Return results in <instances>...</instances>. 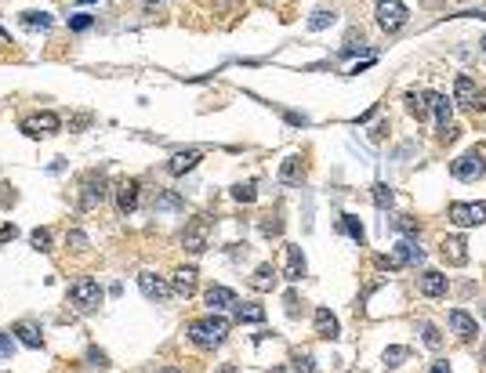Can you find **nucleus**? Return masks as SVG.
Instances as JSON below:
<instances>
[{"instance_id":"obj_1","label":"nucleus","mask_w":486,"mask_h":373,"mask_svg":"<svg viewBox=\"0 0 486 373\" xmlns=\"http://www.w3.org/2000/svg\"><path fill=\"white\" fill-rule=\"evenodd\" d=\"M185 333H189V340L196 348H218L221 340L229 337V319H221L218 312H210L203 319H192L185 327Z\"/></svg>"},{"instance_id":"obj_2","label":"nucleus","mask_w":486,"mask_h":373,"mask_svg":"<svg viewBox=\"0 0 486 373\" xmlns=\"http://www.w3.org/2000/svg\"><path fill=\"white\" fill-rule=\"evenodd\" d=\"M106 290L99 286V279H91V275H80V279L69 286V304L76 312H94V308L102 304Z\"/></svg>"},{"instance_id":"obj_3","label":"nucleus","mask_w":486,"mask_h":373,"mask_svg":"<svg viewBox=\"0 0 486 373\" xmlns=\"http://www.w3.org/2000/svg\"><path fill=\"white\" fill-rule=\"evenodd\" d=\"M450 174L458 177V182H479V177L486 174V159H483V153L472 149V153L458 156V159L450 164Z\"/></svg>"},{"instance_id":"obj_4","label":"nucleus","mask_w":486,"mask_h":373,"mask_svg":"<svg viewBox=\"0 0 486 373\" xmlns=\"http://www.w3.org/2000/svg\"><path fill=\"white\" fill-rule=\"evenodd\" d=\"M446 218L458 225V229H472V225L486 221V203H450Z\"/></svg>"},{"instance_id":"obj_5","label":"nucleus","mask_w":486,"mask_h":373,"mask_svg":"<svg viewBox=\"0 0 486 373\" xmlns=\"http://www.w3.org/2000/svg\"><path fill=\"white\" fill-rule=\"evenodd\" d=\"M403 22H407L403 0H378V26L385 29V33H399Z\"/></svg>"},{"instance_id":"obj_6","label":"nucleus","mask_w":486,"mask_h":373,"mask_svg":"<svg viewBox=\"0 0 486 373\" xmlns=\"http://www.w3.org/2000/svg\"><path fill=\"white\" fill-rule=\"evenodd\" d=\"M207 232H210V218H196L192 225H185V232H182V247L189 254H203L207 250Z\"/></svg>"},{"instance_id":"obj_7","label":"nucleus","mask_w":486,"mask_h":373,"mask_svg":"<svg viewBox=\"0 0 486 373\" xmlns=\"http://www.w3.org/2000/svg\"><path fill=\"white\" fill-rule=\"evenodd\" d=\"M22 131L29 138H47V135H58L62 131V120L55 116V112H37V116L22 120Z\"/></svg>"},{"instance_id":"obj_8","label":"nucleus","mask_w":486,"mask_h":373,"mask_svg":"<svg viewBox=\"0 0 486 373\" xmlns=\"http://www.w3.org/2000/svg\"><path fill=\"white\" fill-rule=\"evenodd\" d=\"M102 200H106V177L91 171L84 177V192H80V210H94Z\"/></svg>"},{"instance_id":"obj_9","label":"nucleus","mask_w":486,"mask_h":373,"mask_svg":"<svg viewBox=\"0 0 486 373\" xmlns=\"http://www.w3.org/2000/svg\"><path fill=\"white\" fill-rule=\"evenodd\" d=\"M138 286H142V294L149 297V301H167V297H171V286L160 279L156 272H149V268L138 272Z\"/></svg>"},{"instance_id":"obj_10","label":"nucleus","mask_w":486,"mask_h":373,"mask_svg":"<svg viewBox=\"0 0 486 373\" xmlns=\"http://www.w3.org/2000/svg\"><path fill=\"white\" fill-rule=\"evenodd\" d=\"M439 254H443V261L453 265V268L468 265V243H464L461 236H446V239L439 243Z\"/></svg>"},{"instance_id":"obj_11","label":"nucleus","mask_w":486,"mask_h":373,"mask_svg":"<svg viewBox=\"0 0 486 373\" xmlns=\"http://www.w3.org/2000/svg\"><path fill=\"white\" fill-rule=\"evenodd\" d=\"M171 294H178V297H192V294H196V268H192V265L174 268V275H171Z\"/></svg>"},{"instance_id":"obj_12","label":"nucleus","mask_w":486,"mask_h":373,"mask_svg":"<svg viewBox=\"0 0 486 373\" xmlns=\"http://www.w3.org/2000/svg\"><path fill=\"white\" fill-rule=\"evenodd\" d=\"M417 290H421L425 297H443V294H446V275L435 272V268L421 272V275H417Z\"/></svg>"},{"instance_id":"obj_13","label":"nucleus","mask_w":486,"mask_h":373,"mask_svg":"<svg viewBox=\"0 0 486 373\" xmlns=\"http://www.w3.org/2000/svg\"><path fill=\"white\" fill-rule=\"evenodd\" d=\"M138 182L135 177H127V182H120L117 185V207H120V214H131V210L138 207Z\"/></svg>"},{"instance_id":"obj_14","label":"nucleus","mask_w":486,"mask_h":373,"mask_svg":"<svg viewBox=\"0 0 486 373\" xmlns=\"http://www.w3.org/2000/svg\"><path fill=\"white\" fill-rule=\"evenodd\" d=\"M203 301H207L210 312H225V308H236V304H240V301H236V294H233L229 286H210Z\"/></svg>"},{"instance_id":"obj_15","label":"nucleus","mask_w":486,"mask_h":373,"mask_svg":"<svg viewBox=\"0 0 486 373\" xmlns=\"http://www.w3.org/2000/svg\"><path fill=\"white\" fill-rule=\"evenodd\" d=\"M450 330L458 333L461 340H472L476 333H479V327H476V319L468 315V312H461V308H453L450 312Z\"/></svg>"},{"instance_id":"obj_16","label":"nucleus","mask_w":486,"mask_h":373,"mask_svg":"<svg viewBox=\"0 0 486 373\" xmlns=\"http://www.w3.org/2000/svg\"><path fill=\"white\" fill-rule=\"evenodd\" d=\"M407 112L421 123V120H428V112H432V102H428V91H407Z\"/></svg>"},{"instance_id":"obj_17","label":"nucleus","mask_w":486,"mask_h":373,"mask_svg":"<svg viewBox=\"0 0 486 373\" xmlns=\"http://www.w3.org/2000/svg\"><path fill=\"white\" fill-rule=\"evenodd\" d=\"M301 275H305V254H301V247H287L283 279H287V283H301Z\"/></svg>"},{"instance_id":"obj_18","label":"nucleus","mask_w":486,"mask_h":373,"mask_svg":"<svg viewBox=\"0 0 486 373\" xmlns=\"http://www.w3.org/2000/svg\"><path fill=\"white\" fill-rule=\"evenodd\" d=\"M316 333H319L323 340H337V333H342L337 319L330 315V308H316Z\"/></svg>"},{"instance_id":"obj_19","label":"nucleus","mask_w":486,"mask_h":373,"mask_svg":"<svg viewBox=\"0 0 486 373\" xmlns=\"http://www.w3.org/2000/svg\"><path fill=\"white\" fill-rule=\"evenodd\" d=\"M428 102H432V112H435V123H439V135L450 127V116H453V105L446 102V94H435L428 91Z\"/></svg>"},{"instance_id":"obj_20","label":"nucleus","mask_w":486,"mask_h":373,"mask_svg":"<svg viewBox=\"0 0 486 373\" xmlns=\"http://www.w3.org/2000/svg\"><path fill=\"white\" fill-rule=\"evenodd\" d=\"M276 275H280V272H276V268H272V265L265 261V265H258V268H254V275H251V286L258 290V294H269V290L276 286Z\"/></svg>"},{"instance_id":"obj_21","label":"nucleus","mask_w":486,"mask_h":373,"mask_svg":"<svg viewBox=\"0 0 486 373\" xmlns=\"http://www.w3.org/2000/svg\"><path fill=\"white\" fill-rule=\"evenodd\" d=\"M476 84H472V76H458V80H453V98H458V105H464V109H472V102H476Z\"/></svg>"},{"instance_id":"obj_22","label":"nucleus","mask_w":486,"mask_h":373,"mask_svg":"<svg viewBox=\"0 0 486 373\" xmlns=\"http://www.w3.org/2000/svg\"><path fill=\"white\" fill-rule=\"evenodd\" d=\"M196 164H200V149H182V153L171 156L167 171H171V174H185V171H192Z\"/></svg>"},{"instance_id":"obj_23","label":"nucleus","mask_w":486,"mask_h":373,"mask_svg":"<svg viewBox=\"0 0 486 373\" xmlns=\"http://www.w3.org/2000/svg\"><path fill=\"white\" fill-rule=\"evenodd\" d=\"M11 333L19 337L26 348H44V333L33 327V322H15V327H11Z\"/></svg>"},{"instance_id":"obj_24","label":"nucleus","mask_w":486,"mask_h":373,"mask_svg":"<svg viewBox=\"0 0 486 373\" xmlns=\"http://www.w3.org/2000/svg\"><path fill=\"white\" fill-rule=\"evenodd\" d=\"M301 177H305L301 156H287V159H283V167H280V182H283V185H298Z\"/></svg>"},{"instance_id":"obj_25","label":"nucleus","mask_w":486,"mask_h":373,"mask_svg":"<svg viewBox=\"0 0 486 373\" xmlns=\"http://www.w3.org/2000/svg\"><path fill=\"white\" fill-rule=\"evenodd\" d=\"M396 250L403 254V261H407V265H421V261H425V250H421L417 236H414V239H399Z\"/></svg>"},{"instance_id":"obj_26","label":"nucleus","mask_w":486,"mask_h":373,"mask_svg":"<svg viewBox=\"0 0 486 373\" xmlns=\"http://www.w3.org/2000/svg\"><path fill=\"white\" fill-rule=\"evenodd\" d=\"M22 26H26V29H51L55 19H51L47 11H22Z\"/></svg>"},{"instance_id":"obj_27","label":"nucleus","mask_w":486,"mask_h":373,"mask_svg":"<svg viewBox=\"0 0 486 373\" xmlns=\"http://www.w3.org/2000/svg\"><path fill=\"white\" fill-rule=\"evenodd\" d=\"M236 322H265L262 304H236Z\"/></svg>"},{"instance_id":"obj_28","label":"nucleus","mask_w":486,"mask_h":373,"mask_svg":"<svg viewBox=\"0 0 486 373\" xmlns=\"http://www.w3.org/2000/svg\"><path fill=\"white\" fill-rule=\"evenodd\" d=\"M337 229H342L345 236H352L355 243H363V239H367V232H363L360 218H352V214H342V221H337Z\"/></svg>"},{"instance_id":"obj_29","label":"nucleus","mask_w":486,"mask_h":373,"mask_svg":"<svg viewBox=\"0 0 486 373\" xmlns=\"http://www.w3.org/2000/svg\"><path fill=\"white\" fill-rule=\"evenodd\" d=\"M410 355V348H403V345H392V348H385V355H381V366L385 370H396V366H403V359Z\"/></svg>"},{"instance_id":"obj_30","label":"nucleus","mask_w":486,"mask_h":373,"mask_svg":"<svg viewBox=\"0 0 486 373\" xmlns=\"http://www.w3.org/2000/svg\"><path fill=\"white\" fill-rule=\"evenodd\" d=\"M334 19H337V15H334L330 8H319V11H312V19H309V29H312V33H319V29L334 26Z\"/></svg>"},{"instance_id":"obj_31","label":"nucleus","mask_w":486,"mask_h":373,"mask_svg":"<svg viewBox=\"0 0 486 373\" xmlns=\"http://www.w3.org/2000/svg\"><path fill=\"white\" fill-rule=\"evenodd\" d=\"M156 210H185V200L178 192H160L156 196Z\"/></svg>"},{"instance_id":"obj_32","label":"nucleus","mask_w":486,"mask_h":373,"mask_svg":"<svg viewBox=\"0 0 486 373\" xmlns=\"http://www.w3.org/2000/svg\"><path fill=\"white\" fill-rule=\"evenodd\" d=\"M392 200H396V192L388 189L385 182H378V185H374V203H378V210H388V207H392Z\"/></svg>"},{"instance_id":"obj_33","label":"nucleus","mask_w":486,"mask_h":373,"mask_svg":"<svg viewBox=\"0 0 486 373\" xmlns=\"http://www.w3.org/2000/svg\"><path fill=\"white\" fill-rule=\"evenodd\" d=\"M392 229L403 232V236H417L421 225H417V218H392Z\"/></svg>"},{"instance_id":"obj_34","label":"nucleus","mask_w":486,"mask_h":373,"mask_svg":"<svg viewBox=\"0 0 486 373\" xmlns=\"http://www.w3.org/2000/svg\"><path fill=\"white\" fill-rule=\"evenodd\" d=\"M421 333H425V345L435 352V348H443V333L432 327V322H421Z\"/></svg>"},{"instance_id":"obj_35","label":"nucleus","mask_w":486,"mask_h":373,"mask_svg":"<svg viewBox=\"0 0 486 373\" xmlns=\"http://www.w3.org/2000/svg\"><path fill=\"white\" fill-rule=\"evenodd\" d=\"M233 200H240V203H254V200H258V192H254L251 182H247V185H233Z\"/></svg>"},{"instance_id":"obj_36","label":"nucleus","mask_w":486,"mask_h":373,"mask_svg":"<svg viewBox=\"0 0 486 373\" xmlns=\"http://www.w3.org/2000/svg\"><path fill=\"white\" fill-rule=\"evenodd\" d=\"M29 243H33L37 250H51V232H47V229H33V236H29Z\"/></svg>"},{"instance_id":"obj_37","label":"nucleus","mask_w":486,"mask_h":373,"mask_svg":"<svg viewBox=\"0 0 486 373\" xmlns=\"http://www.w3.org/2000/svg\"><path fill=\"white\" fill-rule=\"evenodd\" d=\"M91 26H94L91 15H73V19H69V29H73V33H84V29H91Z\"/></svg>"},{"instance_id":"obj_38","label":"nucleus","mask_w":486,"mask_h":373,"mask_svg":"<svg viewBox=\"0 0 486 373\" xmlns=\"http://www.w3.org/2000/svg\"><path fill=\"white\" fill-rule=\"evenodd\" d=\"M66 243H69V247H73V250H84V247H87V236H84V232H80V229H73V232L66 236Z\"/></svg>"},{"instance_id":"obj_39","label":"nucleus","mask_w":486,"mask_h":373,"mask_svg":"<svg viewBox=\"0 0 486 373\" xmlns=\"http://www.w3.org/2000/svg\"><path fill=\"white\" fill-rule=\"evenodd\" d=\"M11 352H15V337L0 333V359H11Z\"/></svg>"},{"instance_id":"obj_40","label":"nucleus","mask_w":486,"mask_h":373,"mask_svg":"<svg viewBox=\"0 0 486 373\" xmlns=\"http://www.w3.org/2000/svg\"><path fill=\"white\" fill-rule=\"evenodd\" d=\"M87 366H109V359H106V352H99V348H91V352H87Z\"/></svg>"},{"instance_id":"obj_41","label":"nucleus","mask_w":486,"mask_h":373,"mask_svg":"<svg viewBox=\"0 0 486 373\" xmlns=\"http://www.w3.org/2000/svg\"><path fill=\"white\" fill-rule=\"evenodd\" d=\"M294 370H298V373H316V366H312L309 355H298V359H294Z\"/></svg>"},{"instance_id":"obj_42","label":"nucleus","mask_w":486,"mask_h":373,"mask_svg":"<svg viewBox=\"0 0 486 373\" xmlns=\"http://www.w3.org/2000/svg\"><path fill=\"white\" fill-rule=\"evenodd\" d=\"M15 236H19V229H15V225H4V229H0V243H11Z\"/></svg>"},{"instance_id":"obj_43","label":"nucleus","mask_w":486,"mask_h":373,"mask_svg":"<svg viewBox=\"0 0 486 373\" xmlns=\"http://www.w3.org/2000/svg\"><path fill=\"white\" fill-rule=\"evenodd\" d=\"M472 112H486V94H476V102H472Z\"/></svg>"},{"instance_id":"obj_44","label":"nucleus","mask_w":486,"mask_h":373,"mask_svg":"<svg viewBox=\"0 0 486 373\" xmlns=\"http://www.w3.org/2000/svg\"><path fill=\"white\" fill-rule=\"evenodd\" d=\"M287 312L298 315V297H294V294H287Z\"/></svg>"},{"instance_id":"obj_45","label":"nucleus","mask_w":486,"mask_h":373,"mask_svg":"<svg viewBox=\"0 0 486 373\" xmlns=\"http://www.w3.org/2000/svg\"><path fill=\"white\" fill-rule=\"evenodd\" d=\"M428 373H450V366L446 363H432V370Z\"/></svg>"},{"instance_id":"obj_46","label":"nucleus","mask_w":486,"mask_h":373,"mask_svg":"<svg viewBox=\"0 0 486 373\" xmlns=\"http://www.w3.org/2000/svg\"><path fill=\"white\" fill-rule=\"evenodd\" d=\"M160 373H182V370H174V366H164V370H160Z\"/></svg>"},{"instance_id":"obj_47","label":"nucleus","mask_w":486,"mask_h":373,"mask_svg":"<svg viewBox=\"0 0 486 373\" xmlns=\"http://www.w3.org/2000/svg\"><path fill=\"white\" fill-rule=\"evenodd\" d=\"M80 4H94V0H80Z\"/></svg>"},{"instance_id":"obj_48","label":"nucleus","mask_w":486,"mask_h":373,"mask_svg":"<svg viewBox=\"0 0 486 373\" xmlns=\"http://www.w3.org/2000/svg\"><path fill=\"white\" fill-rule=\"evenodd\" d=\"M145 4H160V0H145Z\"/></svg>"},{"instance_id":"obj_49","label":"nucleus","mask_w":486,"mask_h":373,"mask_svg":"<svg viewBox=\"0 0 486 373\" xmlns=\"http://www.w3.org/2000/svg\"><path fill=\"white\" fill-rule=\"evenodd\" d=\"M483 51H486V37H483Z\"/></svg>"},{"instance_id":"obj_50","label":"nucleus","mask_w":486,"mask_h":373,"mask_svg":"<svg viewBox=\"0 0 486 373\" xmlns=\"http://www.w3.org/2000/svg\"><path fill=\"white\" fill-rule=\"evenodd\" d=\"M272 373H283V370H272Z\"/></svg>"},{"instance_id":"obj_51","label":"nucleus","mask_w":486,"mask_h":373,"mask_svg":"<svg viewBox=\"0 0 486 373\" xmlns=\"http://www.w3.org/2000/svg\"><path fill=\"white\" fill-rule=\"evenodd\" d=\"M483 363H486V352H483Z\"/></svg>"}]
</instances>
